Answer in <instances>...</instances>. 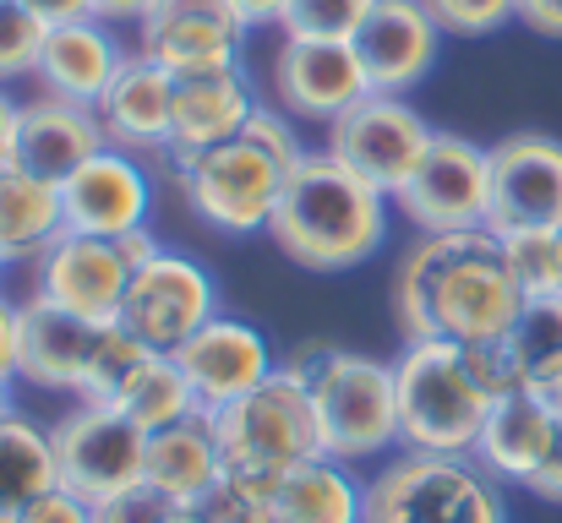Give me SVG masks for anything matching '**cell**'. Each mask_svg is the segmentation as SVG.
I'll use <instances>...</instances> for the list:
<instances>
[{
  "label": "cell",
  "mask_w": 562,
  "mask_h": 523,
  "mask_svg": "<svg viewBox=\"0 0 562 523\" xmlns=\"http://www.w3.org/2000/svg\"><path fill=\"white\" fill-rule=\"evenodd\" d=\"M519 311H525V289L508 268L497 229L420 235L393 273V317L409 344H420V339H448V344L508 339Z\"/></svg>",
  "instance_id": "6da1fadb"
},
{
  "label": "cell",
  "mask_w": 562,
  "mask_h": 523,
  "mask_svg": "<svg viewBox=\"0 0 562 523\" xmlns=\"http://www.w3.org/2000/svg\"><path fill=\"white\" fill-rule=\"evenodd\" d=\"M273 246L312 273H345L361 268L387 235V196L345 170L328 148L301 154V164L284 180V196L268 218Z\"/></svg>",
  "instance_id": "7a4b0ae2"
},
{
  "label": "cell",
  "mask_w": 562,
  "mask_h": 523,
  "mask_svg": "<svg viewBox=\"0 0 562 523\" xmlns=\"http://www.w3.org/2000/svg\"><path fill=\"white\" fill-rule=\"evenodd\" d=\"M301 154L306 148L295 143L290 121L257 104V115L246 121L240 137L176 159V180L187 191V207L207 229L257 235V229H268V218L284 196V180L301 164Z\"/></svg>",
  "instance_id": "3957f363"
},
{
  "label": "cell",
  "mask_w": 562,
  "mask_h": 523,
  "mask_svg": "<svg viewBox=\"0 0 562 523\" xmlns=\"http://www.w3.org/2000/svg\"><path fill=\"white\" fill-rule=\"evenodd\" d=\"M284 371L301 382L317 414L323 453L339 464L376 458L398 442V393H393V365L350 354L334 344H301Z\"/></svg>",
  "instance_id": "277c9868"
},
{
  "label": "cell",
  "mask_w": 562,
  "mask_h": 523,
  "mask_svg": "<svg viewBox=\"0 0 562 523\" xmlns=\"http://www.w3.org/2000/svg\"><path fill=\"white\" fill-rule=\"evenodd\" d=\"M393 393H398V442L409 453H442V458H470L497 403L464 365V349L448 339H420L404 349L393 360Z\"/></svg>",
  "instance_id": "5b68a950"
},
{
  "label": "cell",
  "mask_w": 562,
  "mask_h": 523,
  "mask_svg": "<svg viewBox=\"0 0 562 523\" xmlns=\"http://www.w3.org/2000/svg\"><path fill=\"white\" fill-rule=\"evenodd\" d=\"M207 420H213V442H218V458H224V480L279 491V480L290 469H301L306 458L323 453L312 398L301 393V382L284 365L262 387L213 409Z\"/></svg>",
  "instance_id": "8992f818"
},
{
  "label": "cell",
  "mask_w": 562,
  "mask_h": 523,
  "mask_svg": "<svg viewBox=\"0 0 562 523\" xmlns=\"http://www.w3.org/2000/svg\"><path fill=\"white\" fill-rule=\"evenodd\" d=\"M367 523H508V513L475 458L404 453L367 480Z\"/></svg>",
  "instance_id": "52a82bcc"
},
{
  "label": "cell",
  "mask_w": 562,
  "mask_h": 523,
  "mask_svg": "<svg viewBox=\"0 0 562 523\" xmlns=\"http://www.w3.org/2000/svg\"><path fill=\"white\" fill-rule=\"evenodd\" d=\"M55 442V469L60 486L77 491L82 502H110L132 486H143V464H148V431L115 409V403H77L71 414L55 420L49 431Z\"/></svg>",
  "instance_id": "ba28073f"
},
{
  "label": "cell",
  "mask_w": 562,
  "mask_h": 523,
  "mask_svg": "<svg viewBox=\"0 0 562 523\" xmlns=\"http://www.w3.org/2000/svg\"><path fill=\"white\" fill-rule=\"evenodd\" d=\"M393 202L420 235L492 229V148L437 132L415 174L393 191Z\"/></svg>",
  "instance_id": "9c48e42d"
},
{
  "label": "cell",
  "mask_w": 562,
  "mask_h": 523,
  "mask_svg": "<svg viewBox=\"0 0 562 523\" xmlns=\"http://www.w3.org/2000/svg\"><path fill=\"white\" fill-rule=\"evenodd\" d=\"M431 137L437 132L404 104V93H367L356 110H345L328 126V154L367 185H376L382 196H393L426 159Z\"/></svg>",
  "instance_id": "30bf717a"
},
{
  "label": "cell",
  "mask_w": 562,
  "mask_h": 523,
  "mask_svg": "<svg viewBox=\"0 0 562 523\" xmlns=\"http://www.w3.org/2000/svg\"><path fill=\"white\" fill-rule=\"evenodd\" d=\"M218 317V289L213 278L181 257V251H159L154 262H143L126 284V300H121V328L137 333L148 349L159 354H176L196 328H207Z\"/></svg>",
  "instance_id": "8fae6325"
},
{
  "label": "cell",
  "mask_w": 562,
  "mask_h": 523,
  "mask_svg": "<svg viewBox=\"0 0 562 523\" xmlns=\"http://www.w3.org/2000/svg\"><path fill=\"white\" fill-rule=\"evenodd\" d=\"M273 93L295 121L334 126L372 93V77L356 55V38H284L273 60Z\"/></svg>",
  "instance_id": "7c38bea8"
},
{
  "label": "cell",
  "mask_w": 562,
  "mask_h": 523,
  "mask_svg": "<svg viewBox=\"0 0 562 523\" xmlns=\"http://www.w3.org/2000/svg\"><path fill=\"white\" fill-rule=\"evenodd\" d=\"M137 27H143V55H154L170 77L240 66V38L251 33L235 0H154V11Z\"/></svg>",
  "instance_id": "4fadbf2b"
},
{
  "label": "cell",
  "mask_w": 562,
  "mask_h": 523,
  "mask_svg": "<svg viewBox=\"0 0 562 523\" xmlns=\"http://www.w3.org/2000/svg\"><path fill=\"white\" fill-rule=\"evenodd\" d=\"M126 284H132V262H126L121 240H104V235L66 229L38 257V295L88 317V322H99V328L121 317Z\"/></svg>",
  "instance_id": "5bb4252c"
},
{
  "label": "cell",
  "mask_w": 562,
  "mask_h": 523,
  "mask_svg": "<svg viewBox=\"0 0 562 523\" xmlns=\"http://www.w3.org/2000/svg\"><path fill=\"white\" fill-rule=\"evenodd\" d=\"M562 224V143L547 132H514L492 148V229Z\"/></svg>",
  "instance_id": "9a60e30c"
},
{
  "label": "cell",
  "mask_w": 562,
  "mask_h": 523,
  "mask_svg": "<svg viewBox=\"0 0 562 523\" xmlns=\"http://www.w3.org/2000/svg\"><path fill=\"white\" fill-rule=\"evenodd\" d=\"M60 202H66V229L77 235H104L121 240L132 229H148V174L126 148H99L77 174L60 180Z\"/></svg>",
  "instance_id": "2e32d148"
},
{
  "label": "cell",
  "mask_w": 562,
  "mask_h": 523,
  "mask_svg": "<svg viewBox=\"0 0 562 523\" xmlns=\"http://www.w3.org/2000/svg\"><path fill=\"white\" fill-rule=\"evenodd\" d=\"M176 365L187 371L202 414L235 403L240 393L262 387V382L279 371L268 339H262L251 322H235V317H213L207 328H196L187 344L176 349Z\"/></svg>",
  "instance_id": "e0dca14e"
},
{
  "label": "cell",
  "mask_w": 562,
  "mask_h": 523,
  "mask_svg": "<svg viewBox=\"0 0 562 523\" xmlns=\"http://www.w3.org/2000/svg\"><path fill=\"white\" fill-rule=\"evenodd\" d=\"M99 322L33 295L16 306V376H27L33 387H55V393H82L93 354H99Z\"/></svg>",
  "instance_id": "ac0fdd59"
},
{
  "label": "cell",
  "mask_w": 562,
  "mask_h": 523,
  "mask_svg": "<svg viewBox=\"0 0 562 523\" xmlns=\"http://www.w3.org/2000/svg\"><path fill=\"white\" fill-rule=\"evenodd\" d=\"M356 55L372 77V93H404L437 66L442 27L426 11V0H376L356 33Z\"/></svg>",
  "instance_id": "d6986e66"
},
{
  "label": "cell",
  "mask_w": 562,
  "mask_h": 523,
  "mask_svg": "<svg viewBox=\"0 0 562 523\" xmlns=\"http://www.w3.org/2000/svg\"><path fill=\"white\" fill-rule=\"evenodd\" d=\"M99 121L110 148L126 154H159L170 148V121H176V77L154 55H126L110 93L99 99Z\"/></svg>",
  "instance_id": "ffe728a7"
},
{
  "label": "cell",
  "mask_w": 562,
  "mask_h": 523,
  "mask_svg": "<svg viewBox=\"0 0 562 523\" xmlns=\"http://www.w3.org/2000/svg\"><path fill=\"white\" fill-rule=\"evenodd\" d=\"M99 148H110L104 121L93 104H71V99H33L22 104L16 121V170L38 174V180H66L77 174Z\"/></svg>",
  "instance_id": "44dd1931"
},
{
  "label": "cell",
  "mask_w": 562,
  "mask_h": 523,
  "mask_svg": "<svg viewBox=\"0 0 562 523\" xmlns=\"http://www.w3.org/2000/svg\"><path fill=\"white\" fill-rule=\"evenodd\" d=\"M552 436H558V414L536 398V393H508L492 403L486 425H481V442H475V464L492 475V480H508V486H525L541 475L547 453H552Z\"/></svg>",
  "instance_id": "7402d4cb"
},
{
  "label": "cell",
  "mask_w": 562,
  "mask_h": 523,
  "mask_svg": "<svg viewBox=\"0 0 562 523\" xmlns=\"http://www.w3.org/2000/svg\"><path fill=\"white\" fill-rule=\"evenodd\" d=\"M251 115H257V99H251V82L240 77V66L202 71V77H176L170 154L187 159V154H202V148H218V143L240 137Z\"/></svg>",
  "instance_id": "603a6c76"
},
{
  "label": "cell",
  "mask_w": 562,
  "mask_h": 523,
  "mask_svg": "<svg viewBox=\"0 0 562 523\" xmlns=\"http://www.w3.org/2000/svg\"><path fill=\"white\" fill-rule=\"evenodd\" d=\"M121 44L110 38V27H99V16L88 22H66V27H49L44 38V55H38V82L49 99H71V104H93L110 93L115 71H121Z\"/></svg>",
  "instance_id": "cb8c5ba5"
},
{
  "label": "cell",
  "mask_w": 562,
  "mask_h": 523,
  "mask_svg": "<svg viewBox=\"0 0 562 523\" xmlns=\"http://www.w3.org/2000/svg\"><path fill=\"white\" fill-rule=\"evenodd\" d=\"M224 480V458L213 442V420L191 414L170 431L148 436V464H143V486H154L159 497H170L176 508H202Z\"/></svg>",
  "instance_id": "d4e9b609"
},
{
  "label": "cell",
  "mask_w": 562,
  "mask_h": 523,
  "mask_svg": "<svg viewBox=\"0 0 562 523\" xmlns=\"http://www.w3.org/2000/svg\"><path fill=\"white\" fill-rule=\"evenodd\" d=\"M66 235V202L55 180L27 170H0V257L5 262H38Z\"/></svg>",
  "instance_id": "484cf974"
},
{
  "label": "cell",
  "mask_w": 562,
  "mask_h": 523,
  "mask_svg": "<svg viewBox=\"0 0 562 523\" xmlns=\"http://www.w3.org/2000/svg\"><path fill=\"white\" fill-rule=\"evenodd\" d=\"M273 513L279 523H367V491L356 486L350 464L317 453L279 480Z\"/></svg>",
  "instance_id": "4316f807"
},
{
  "label": "cell",
  "mask_w": 562,
  "mask_h": 523,
  "mask_svg": "<svg viewBox=\"0 0 562 523\" xmlns=\"http://www.w3.org/2000/svg\"><path fill=\"white\" fill-rule=\"evenodd\" d=\"M49 486H60L49 431L22 414L0 420V523H16L22 508L38 502Z\"/></svg>",
  "instance_id": "83f0119b"
},
{
  "label": "cell",
  "mask_w": 562,
  "mask_h": 523,
  "mask_svg": "<svg viewBox=\"0 0 562 523\" xmlns=\"http://www.w3.org/2000/svg\"><path fill=\"white\" fill-rule=\"evenodd\" d=\"M115 409H126L148 436L181 425V420H191V414H202V403H196V393H191L187 371L176 365V354H154V360L132 376V387L121 393Z\"/></svg>",
  "instance_id": "f1b7e54d"
},
{
  "label": "cell",
  "mask_w": 562,
  "mask_h": 523,
  "mask_svg": "<svg viewBox=\"0 0 562 523\" xmlns=\"http://www.w3.org/2000/svg\"><path fill=\"white\" fill-rule=\"evenodd\" d=\"M508 349L519 360L525 387H541L547 376H558L562 371V295L525 300V311L508 328Z\"/></svg>",
  "instance_id": "f546056e"
},
{
  "label": "cell",
  "mask_w": 562,
  "mask_h": 523,
  "mask_svg": "<svg viewBox=\"0 0 562 523\" xmlns=\"http://www.w3.org/2000/svg\"><path fill=\"white\" fill-rule=\"evenodd\" d=\"M503 251H508V268H514L525 300L562 295V224L508 229V235H503Z\"/></svg>",
  "instance_id": "4dcf8cb0"
},
{
  "label": "cell",
  "mask_w": 562,
  "mask_h": 523,
  "mask_svg": "<svg viewBox=\"0 0 562 523\" xmlns=\"http://www.w3.org/2000/svg\"><path fill=\"white\" fill-rule=\"evenodd\" d=\"M154 354H159V349H148L137 333H126L121 322H104L93 371H88V382H82V398H88V403H121V393L132 387V376H137Z\"/></svg>",
  "instance_id": "1f68e13d"
},
{
  "label": "cell",
  "mask_w": 562,
  "mask_h": 523,
  "mask_svg": "<svg viewBox=\"0 0 562 523\" xmlns=\"http://www.w3.org/2000/svg\"><path fill=\"white\" fill-rule=\"evenodd\" d=\"M376 0H290L284 38H356Z\"/></svg>",
  "instance_id": "d6a6232c"
},
{
  "label": "cell",
  "mask_w": 562,
  "mask_h": 523,
  "mask_svg": "<svg viewBox=\"0 0 562 523\" xmlns=\"http://www.w3.org/2000/svg\"><path fill=\"white\" fill-rule=\"evenodd\" d=\"M49 27L22 5V0H0V82H16L27 71H38Z\"/></svg>",
  "instance_id": "836d02e7"
},
{
  "label": "cell",
  "mask_w": 562,
  "mask_h": 523,
  "mask_svg": "<svg viewBox=\"0 0 562 523\" xmlns=\"http://www.w3.org/2000/svg\"><path fill=\"white\" fill-rule=\"evenodd\" d=\"M426 11L437 16L442 33L481 38V33L503 27L508 16H519V0H426Z\"/></svg>",
  "instance_id": "e575fe53"
},
{
  "label": "cell",
  "mask_w": 562,
  "mask_h": 523,
  "mask_svg": "<svg viewBox=\"0 0 562 523\" xmlns=\"http://www.w3.org/2000/svg\"><path fill=\"white\" fill-rule=\"evenodd\" d=\"M207 523H279L273 513V491L246 486V480H218V491L202 502Z\"/></svg>",
  "instance_id": "d590c367"
},
{
  "label": "cell",
  "mask_w": 562,
  "mask_h": 523,
  "mask_svg": "<svg viewBox=\"0 0 562 523\" xmlns=\"http://www.w3.org/2000/svg\"><path fill=\"white\" fill-rule=\"evenodd\" d=\"M170 513H176L170 497H159L154 486H132V491L99 502V508H93V523H170Z\"/></svg>",
  "instance_id": "8d00e7d4"
},
{
  "label": "cell",
  "mask_w": 562,
  "mask_h": 523,
  "mask_svg": "<svg viewBox=\"0 0 562 523\" xmlns=\"http://www.w3.org/2000/svg\"><path fill=\"white\" fill-rule=\"evenodd\" d=\"M16 523H93V502H82V497L66 491V486H49L38 502L22 508Z\"/></svg>",
  "instance_id": "74e56055"
},
{
  "label": "cell",
  "mask_w": 562,
  "mask_h": 523,
  "mask_svg": "<svg viewBox=\"0 0 562 523\" xmlns=\"http://www.w3.org/2000/svg\"><path fill=\"white\" fill-rule=\"evenodd\" d=\"M44 27H66V22H88V16H99L93 11V0H22Z\"/></svg>",
  "instance_id": "f35d334b"
},
{
  "label": "cell",
  "mask_w": 562,
  "mask_h": 523,
  "mask_svg": "<svg viewBox=\"0 0 562 523\" xmlns=\"http://www.w3.org/2000/svg\"><path fill=\"white\" fill-rule=\"evenodd\" d=\"M530 491H536L541 502H558L562 508V420H558V436H552V453H547L541 475L530 480Z\"/></svg>",
  "instance_id": "ab89813d"
},
{
  "label": "cell",
  "mask_w": 562,
  "mask_h": 523,
  "mask_svg": "<svg viewBox=\"0 0 562 523\" xmlns=\"http://www.w3.org/2000/svg\"><path fill=\"white\" fill-rule=\"evenodd\" d=\"M519 22L541 38H562V0H519Z\"/></svg>",
  "instance_id": "60d3db41"
},
{
  "label": "cell",
  "mask_w": 562,
  "mask_h": 523,
  "mask_svg": "<svg viewBox=\"0 0 562 523\" xmlns=\"http://www.w3.org/2000/svg\"><path fill=\"white\" fill-rule=\"evenodd\" d=\"M0 376H16V306L0 300Z\"/></svg>",
  "instance_id": "b9f144b4"
},
{
  "label": "cell",
  "mask_w": 562,
  "mask_h": 523,
  "mask_svg": "<svg viewBox=\"0 0 562 523\" xmlns=\"http://www.w3.org/2000/svg\"><path fill=\"white\" fill-rule=\"evenodd\" d=\"M235 11L246 16V27H273V22H284L290 0H235Z\"/></svg>",
  "instance_id": "7bdbcfd3"
},
{
  "label": "cell",
  "mask_w": 562,
  "mask_h": 523,
  "mask_svg": "<svg viewBox=\"0 0 562 523\" xmlns=\"http://www.w3.org/2000/svg\"><path fill=\"white\" fill-rule=\"evenodd\" d=\"M16 121H22V110L0 93V170L16 164Z\"/></svg>",
  "instance_id": "ee69618b"
},
{
  "label": "cell",
  "mask_w": 562,
  "mask_h": 523,
  "mask_svg": "<svg viewBox=\"0 0 562 523\" xmlns=\"http://www.w3.org/2000/svg\"><path fill=\"white\" fill-rule=\"evenodd\" d=\"M93 11L104 22H143L154 11V0H93Z\"/></svg>",
  "instance_id": "f6af8a7d"
},
{
  "label": "cell",
  "mask_w": 562,
  "mask_h": 523,
  "mask_svg": "<svg viewBox=\"0 0 562 523\" xmlns=\"http://www.w3.org/2000/svg\"><path fill=\"white\" fill-rule=\"evenodd\" d=\"M16 409H11V376H0V420H11Z\"/></svg>",
  "instance_id": "bcb514c9"
},
{
  "label": "cell",
  "mask_w": 562,
  "mask_h": 523,
  "mask_svg": "<svg viewBox=\"0 0 562 523\" xmlns=\"http://www.w3.org/2000/svg\"><path fill=\"white\" fill-rule=\"evenodd\" d=\"M170 523H207V519H202V508H176Z\"/></svg>",
  "instance_id": "7dc6e473"
},
{
  "label": "cell",
  "mask_w": 562,
  "mask_h": 523,
  "mask_svg": "<svg viewBox=\"0 0 562 523\" xmlns=\"http://www.w3.org/2000/svg\"><path fill=\"white\" fill-rule=\"evenodd\" d=\"M0 268H5V257H0Z\"/></svg>",
  "instance_id": "c3c4849f"
}]
</instances>
